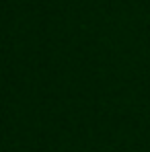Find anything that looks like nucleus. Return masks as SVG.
Instances as JSON below:
<instances>
[]
</instances>
